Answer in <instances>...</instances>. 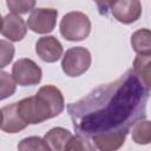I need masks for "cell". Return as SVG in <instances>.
<instances>
[{
	"label": "cell",
	"instance_id": "6da1fadb",
	"mask_svg": "<svg viewBox=\"0 0 151 151\" xmlns=\"http://www.w3.org/2000/svg\"><path fill=\"white\" fill-rule=\"evenodd\" d=\"M149 91L133 70L118 79L93 88L85 97L67 105L77 134H127L130 127L146 116Z\"/></svg>",
	"mask_w": 151,
	"mask_h": 151
},
{
	"label": "cell",
	"instance_id": "7a4b0ae2",
	"mask_svg": "<svg viewBox=\"0 0 151 151\" xmlns=\"http://www.w3.org/2000/svg\"><path fill=\"white\" fill-rule=\"evenodd\" d=\"M65 109L63 93L53 85H45L32 96L17 101V110L24 123L39 124L60 114Z\"/></svg>",
	"mask_w": 151,
	"mask_h": 151
},
{
	"label": "cell",
	"instance_id": "3957f363",
	"mask_svg": "<svg viewBox=\"0 0 151 151\" xmlns=\"http://www.w3.org/2000/svg\"><path fill=\"white\" fill-rule=\"evenodd\" d=\"M61 35L70 41H80L88 37L91 21L83 12H70L65 14L59 25Z\"/></svg>",
	"mask_w": 151,
	"mask_h": 151
},
{
	"label": "cell",
	"instance_id": "277c9868",
	"mask_svg": "<svg viewBox=\"0 0 151 151\" xmlns=\"http://www.w3.org/2000/svg\"><path fill=\"white\" fill-rule=\"evenodd\" d=\"M91 66V53L87 48L76 46L66 51L61 60V68L68 77H79Z\"/></svg>",
	"mask_w": 151,
	"mask_h": 151
},
{
	"label": "cell",
	"instance_id": "5b68a950",
	"mask_svg": "<svg viewBox=\"0 0 151 151\" xmlns=\"http://www.w3.org/2000/svg\"><path fill=\"white\" fill-rule=\"evenodd\" d=\"M12 76L21 86H33L41 80V68L28 58H21L12 66Z\"/></svg>",
	"mask_w": 151,
	"mask_h": 151
},
{
	"label": "cell",
	"instance_id": "8992f818",
	"mask_svg": "<svg viewBox=\"0 0 151 151\" xmlns=\"http://www.w3.org/2000/svg\"><path fill=\"white\" fill-rule=\"evenodd\" d=\"M57 17L58 11L54 8H34L27 19V28L39 34L50 33L55 27Z\"/></svg>",
	"mask_w": 151,
	"mask_h": 151
},
{
	"label": "cell",
	"instance_id": "52a82bcc",
	"mask_svg": "<svg viewBox=\"0 0 151 151\" xmlns=\"http://www.w3.org/2000/svg\"><path fill=\"white\" fill-rule=\"evenodd\" d=\"M113 18L123 24H132L142 15V4L138 0H122L106 4Z\"/></svg>",
	"mask_w": 151,
	"mask_h": 151
},
{
	"label": "cell",
	"instance_id": "ba28073f",
	"mask_svg": "<svg viewBox=\"0 0 151 151\" xmlns=\"http://www.w3.org/2000/svg\"><path fill=\"white\" fill-rule=\"evenodd\" d=\"M35 52L41 60L54 63L63 55V45L53 35L41 37L35 42Z\"/></svg>",
	"mask_w": 151,
	"mask_h": 151
},
{
	"label": "cell",
	"instance_id": "9c48e42d",
	"mask_svg": "<svg viewBox=\"0 0 151 151\" xmlns=\"http://www.w3.org/2000/svg\"><path fill=\"white\" fill-rule=\"evenodd\" d=\"M27 26L21 17L14 13H9L2 18L1 34L11 41H20L25 38Z\"/></svg>",
	"mask_w": 151,
	"mask_h": 151
},
{
	"label": "cell",
	"instance_id": "30bf717a",
	"mask_svg": "<svg viewBox=\"0 0 151 151\" xmlns=\"http://www.w3.org/2000/svg\"><path fill=\"white\" fill-rule=\"evenodd\" d=\"M1 130L7 133H17L24 130L27 124L24 123L17 110V101L1 109Z\"/></svg>",
	"mask_w": 151,
	"mask_h": 151
},
{
	"label": "cell",
	"instance_id": "8fae6325",
	"mask_svg": "<svg viewBox=\"0 0 151 151\" xmlns=\"http://www.w3.org/2000/svg\"><path fill=\"white\" fill-rule=\"evenodd\" d=\"M71 138V132L64 127H53L44 136L51 151H65Z\"/></svg>",
	"mask_w": 151,
	"mask_h": 151
},
{
	"label": "cell",
	"instance_id": "7c38bea8",
	"mask_svg": "<svg viewBox=\"0 0 151 151\" xmlns=\"http://www.w3.org/2000/svg\"><path fill=\"white\" fill-rule=\"evenodd\" d=\"M126 134L113 133V134H101L92 137V142L97 149L100 151H117L125 143Z\"/></svg>",
	"mask_w": 151,
	"mask_h": 151
},
{
	"label": "cell",
	"instance_id": "4fadbf2b",
	"mask_svg": "<svg viewBox=\"0 0 151 151\" xmlns=\"http://www.w3.org/2000/svg\"><path fill=\"white\" fill-rule=\"evenodd\" d=\"M131 46L138 55H151V29H137L131 35Z\"/></svg>",
	"mask_w": 151,
	"mask_h": 151
},
{
	"label": "cell",
	"instance_id": "5bb4252c",
	"mask_svg": "<svg viewBox=\"0 0 151 151\" xmlns=\"http://www.w3.org/2000/svg\"><path fill=\"white\" fill-rule=\"evenodd\" d=\"M132 70L146 90L151 91V55H137Z\"/></svg>",
	"mask_w": 151,
	"mask_h": 151
},
{
	"label": "cell",
	"instance_id": "9a60e30c",
	"mask_svg": "<svg viewBox=\"0 0 151 151\" xmlns=\"http://www.w3.org/2000/svg\"><path fill=\"white\" fill-rule=\"evenodd\" d=\"M131 136L134 143L146 145L151 143V122L142 119L132 126Z\"/></svg>",
	"mask_w": 151,
	"mask_h": 151
},
{
	"label": "cell",
	"instance_id": "2e32d148",
	"mask_svg": "<svg viewBox=\"0 0 151 151\" xmlns=\"http://www.w3.org/2000/svg\"><path fill=\"white\" fill-rule=\"evenodd\" d=\"M18 151H51L44 138L40 137H27L19 142Z\"/></svg>",
	"mask_w": 151,
	"mask_h": 151
},
{
	"label": "cell",
	"instance_id": "e0dca14e",
	"mask_svg": "<svg viewBox=\"0 0 151 151\" xmlns=\"http://www.w3.org/2000/svg\"><path fill=\"white\" fill-rule=\"evenodd\" d=\"M65 151H97L94 144L90 142L88 137L83 134L72 136Z\"/></svg>",
	"mask_w": 151,
	"mask_h": 151
},
{
	"label": "cell",
	"instance_id": "ac0fdd59",
	"mask_svg": "<svg viewBox=\"0 0 151 151\" xmlns=\"http://www.w3.org/2000/svg\"><path fill=\"white\" fill-rule=\"evenodd\" d=\"M0 99L4 100L7 97L12 96L15 92L17 88V81L13 78V76H11L8 72L1 71L0 73Z\"/></svg>",
	"mask_w": 151,
	"mask_h": 151
},
{
	"label": "cell",
	"instance_id": "d6986e66",
	"mask_svg": "<svg viewBox=\"0 0 151 151\" xmlns=\"http://www.w3.org/2000/svg\"><path fill=\"white\" fill-rule=\"evenodd\" d=\"M7 7L9 11H12L14 14H25L29 11L34 9L35 1L33 0H8L6 1Z\"/></svg>",
	"mask_w": 151,
	"mask_h": 151
},
{
	"label": "cell",
	"instance_id": "ffe728a7",
	"mask_svg": "<svg viewBox=\"0 0 151 151\" xmlns=\"http://www.w3.org/2000/svg\"><path fill=\"white\" fill-rule=\"evenodd\" d=\"M0 46H1V67H5L7 64H9L13 59L14 55V46L6 41V40H1L0 41Z\"/></svg>",
	"mask_w": 151,
	"mask_h": 151
}]
</instances>
